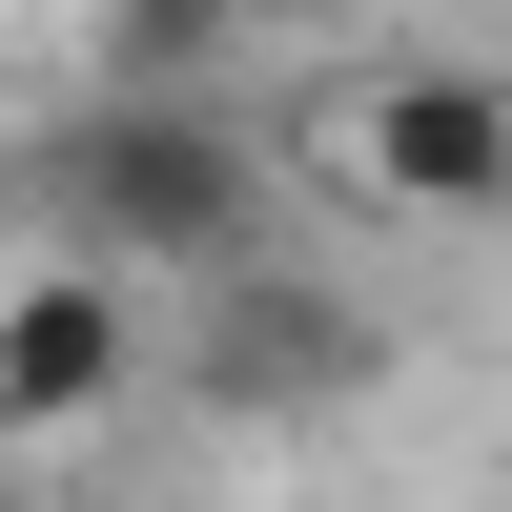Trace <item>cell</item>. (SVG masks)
Returning a JSON list of instances; mask_svg holds the SVG:
<instances>
[{
	"label": "cell",
	"instance_id": "1",
	"mask_svg": "<svg viewBox=\"0 0 512 512\" xmlns=\"http://www.w3.org/2000/svg\"><path fill=\"white\" fill-rule=\"evenodd\" d=\"M41 226H62V267H267V164H246V123L226 103H185V82H103V103H62L41 123Z\"/></svg>",
	"mask_w": 512,
	"mask_h": 512
},
{
	"label": "cell",
	"instance_id": "2",
	"mask_svg": "<svg viewBox=\"0 0 512 512\" xmlns=\"http://www.w3.org/2000/svg\"><path fill=\"white\" fill-rule=\"evenodd\" d=\"M123 390H144V308L103 267H21L0 287V431H82Z\"/></svg>",
	"mask_w": 512,
	"mask_h": 512
},
{
	"label": "cell",
	"instance_id": "3",
	"mask_svg": "<svg viewBox=\"0 0 512 512\" xmlns=\"http://www.w3.org/2000/svg\"><path fill=\"white\" fill-rule=\"evenodd\" d=\"M369 390V328L328 308V287H287V267H226L205 287V410H349Z\"/></svg>",
	"mask_w": 512,
	"mask_h": 512
},
{
	"label": "cell",
	"instance_id": "4",
	"mask_svg": "<svg viewBox=\"0 0 512 512\" xmlns=\"http://www.w3.org/2000/svg\"><path fill=\"white\" fill-rule=\"evenodd\" d=\"M349 164L390 205H512V82H472V62H390L349 103Z\"/></svg>",
	"mask_w": 512,
	"mask_h": 512
},
{
	"label": "cell",
	"instance_id": "5",
	"mask_svg": "<svg viewBox=\"0 0 512 512\" xmlns=\"http://www.w3.org/2000/svg\"><path fill=\"white\" fill-rule=\"evenodd\" d=\"M205 41H226V0H123V82H185Z\"/></svg>",
	"mask_w": 512,
	"mask_h": 512
}]
</instances>
